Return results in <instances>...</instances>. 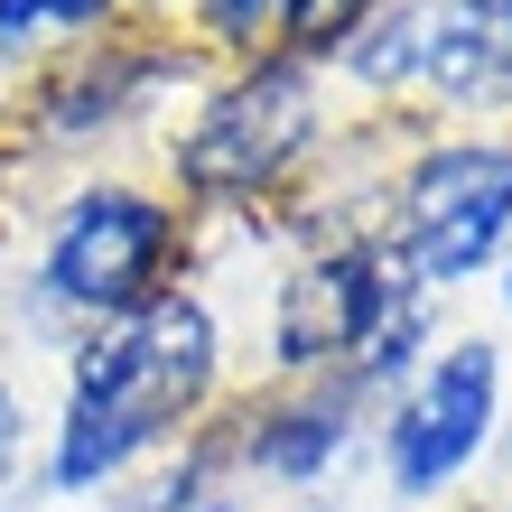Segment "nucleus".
Instances as JSON below:
<instances>
[{"instance_id":"obj_7","label":"nucleus","mask_w":512,"mask_h":512,"mask_svg":"<svg viewBox=\"0 0 512 512\" xmlns=\"http://www.w3.org/2000/svg\"><path fill=\"white\" fill-rule=\"evenodd\" d=\"M364 419H373V401L345 373L280 382V391H261V401H233L224 410V447H233V466H243V485L308 494V485H326V475L354 457Z\"/></svg>"},{"instance_id":"obj_14","label":"nucleus","mask_w":512,"mask_h":512,"mask_svg":"<svg viewBox=\"0 0 512 512\" xmlns=\"http://www.w3.org/2000/svg\"><path fill=\"white\" fill-rule=\"evenodd\" d=\"M10 447H19V391L0 382V466H10Z\"/></svg>"},{"instance_id":"obj_13","label":"nucleus","mask_w":512,"mask_h":512,"mask_svg":"<svg viewBox=\"0 0 512 512\" xmlns=\"http://www.w3.org/2000/svg\"><path fill=\"white\" fill-rule=\"evenodd\" d=\"M280 28V0H196V38L215 56H252Z\"/></svg>"},{"instance_id":"obj_11","label":"nucleus","mask_w":512,"mask_h":512,"mask_svg":"<svg viewBox=\"0 0 512 512\" xmlns=\"http://www.w3.org/2000/svg\"><path fill=\"white\" fill-rule=\"evenodd\" d=\"M103 19H122V0H0V66H28L56 38H94Z\"/></svg>"},{"instance_id":"obj_8","label":"nucleus","mask_w":512,"mask_h":512,"mask_svg":"<svg viewBox=\"0 0 512 512\" xmlns=\"http://www.w3.org/2000/svg\"><path fill=\"white\" fill-rule=\"evenodd\" d=\"M177 75H187V47H159V38L75 47L66 66L38 84V131L47 140H103V131H122L159 84H177Z\"/></svg>"},{"instance_id":"obj_2","label":"nucleus","mask_w":512,"mask_h":512,"mask_svg":"<svg viewBox=\"0 0 512 512\" xmlns=\"http://www.w3.org/2000/svg\"><path fill=\"white\" fill-rule=\"evenodd\" d=\"M503 243H512V140H494V131L429 140L401 168L391 215L373 233V252L401 270L419 298L457 289V280H475V270H494Z\"/></svg>"},{"instance_id":"obj_9","label":"nucleus","mask_w":512,"mask_h":512,"mask_svg":"<svg viewBox=\"0 0 512 512\" xmlns=\"http://www.w3.org/2000/svg\"><path fill=\"white\" fill-rule=\"evenodd\" d=\"M419 94L457 112H512V0H429Z\"/></svg>"},{"instance_id":"obj_10","label":"nucleus","mask_w":512,"mask_h":512,"mask_svg":"<svg viewBox=\"0 0 512 512\" xmlns=\"http://www.w3.org/2000/svg\"><path fill=\"white\" fill-rule=\"evenodd\" d=\"M336 66L364 84V94H419V66H429V0H382V10L345 38Z\"/></svg>"},{"instance_id":"obj_1","label":"nucleus","mask_w":512,"mask_h":512,"mask_svg":"<svg viewBox=\"0 0 512 512\" xmlns=\"http://www.w3.org/2000/svg\"><path fill=\"white\" fill-rule=\"evenodd\" d=\"M224 391V336L205 317V298L168 289L140 317H112L75 345L66 410H56L47 447V494H103L122 485L140 457H159L215 410Z\"/></svg>"},{"instance_id":"obj_5","label":"nucleus","mask_w":512,"mask_h":512,"mask_svg":"<svg viewBox=\"0 0 512 512\" xmlns=\"http://www.w3.org/2000/svg\"><path fill=\"white\" fill-rule=\"evenodd\" d=\"M494 419H503V345L494 336H457L429 373H410V391L382 419L391 494H401L410 512L447 503L475 475V457L494 447Z\"/></svg>"},{"instance_id":"obj_4","label":"nucleus","mask_w":512,"mask_h":512,"mask_svg":"<svg viewBox=\"0 0 512 512\" xmlns=\"http://www.w3.org/2000/svg\"><path fill=\"white\" fill-rule=\"evenodd\" d=\"M317 66H298V56L261 47L243 75H224L215 94L196 103V122L168 140V168L177 187H187V205H252L270 196L280 177L317 149Z\"/></svg>"},{"instance_id":"obj_3","label":"nucleus","mask_w":512,"mask_h":512,"mask_svg":"<svg viewBox=\"0 0 512 512\" xmlns=\"http://www.w3.org/2000/svg\"><path fill=\"white\" fill-rule=\"evenodd\" d=\"M177 252H187V215L131 177H103L56 205L38 252V298L56 317H94V326L140 317L149 298L177 289Z\"/></svg>"},{"instance_id":"obj_12","label":"nucleus","mask_w":512,"mask_h":512,"mask_svg":"<svg viewBox=\"0 0 512 512\" xmlns=\"http://www.w3.org/2000/svg\"><path fill=\"white\" fill-rule=\"evenodd\" d=\"M382 10V0H280V28H270V47L298 56V66H326V56H345V38Z\"/></svg>"},{"instance_id":"obj_6","label":"nucleus","mask_w":512,"mask_h":512,"mask_svg":"<svg viewBox=\"0 0 512 512\" xmlns=\"http://www.w3.org/2000/svg\"><path fill=\"white\" fill-rule=\"evenodd\" d=\"M401 298H419V289L373 243H326V252H308L280 280V308H270V364H280V382L345 373L354 354H364V336L401 308Z\"/></svg>"},{"instance_id":"obj_15","label":"nucleus","mask_w":512,"mask_h":512,"mask_svg":"<svg viewBox=\"0 0 512 512\" xmlns=\"http://www.w3.org/2000/svg\"><path fill=\"white\" fill-rule=\"evenodd\" d=\"M503 298H512V243H503Z\"/></svg>"},{"instance_id":"obj_16","label":"nucleus","mask_w":512,"mask_h":512,"mask_svg":"<svg viewBox=\"0 0 512 512\" xmlns=\"http://www.w3.org/2000/svg\"><path fill=\"white\" fill-rule=\"evenodd\" d=\"M289 512H336V503H289Z\"/></svg>"}]
</instances>
